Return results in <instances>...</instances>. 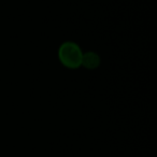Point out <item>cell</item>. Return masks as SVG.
I'll list each match as a JSON object with an SVG mask.
<instances>
[{"label":"cell","instance_id":"cell-1","mask_svg":"<svg viewBox=\"0 0 157 157\" xmlns=\"http://www.w3.org/2000/svg\"><path fill=\"white\" fill-rule=\"evenodd\" d=\"M82 56L83 52L75 42L67 41L59 46L58 58L68 69H78L81 67Z\"/></svg>","mask_w":157,"mask_h":157},{"label":"cell","instance_id":"cell-2","mask_svg":"<svg viewBox=\"0 0 157 157\" xmlns=\"http://www.w3.org/2000/svg\"><path fill=\"white\" fill-rule=\"evenodd\" d=\"M99 65H100V56H99L97 53L92 52V51L83 53L81 66L85 67L86 69L93 70V69L98 68Z\"/></svg>","mask_w":157,"mask_h":157}]
</instances>
